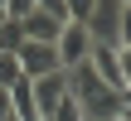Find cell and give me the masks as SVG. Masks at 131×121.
Here are the masks:
<instances>
[{
  "label": "cell",
  "instance_id": "18",
  "mask_svg": "<svg viewBox=\"0 0 131 121\" xmlns=\"http://www.w3.org/2000/svg\"><path fill=\"white\" fill-rule=\"evenodd\" d=\"M0 10H5V0H0Z\"/></svg>",
  "mask_w": 131,
  "mask_h": 121
},
{
  "label": "cell",
  "instance_id": "17",
  "mask_svg": "<svg viewBox=\"0 0 131 121\" xmlns=\"http://www.w3.org/2000/svg\"><path fill=\"white\" fill-rule=\"evenodd\" d=\"M0 24H5V10H0Z\"/></svg>",
  "mask_w": 131,
  "mask_h": 121
},
{
  "label": "cell",
  "instance_id": "7",
  "mask_svg": "<svg viewBox=\"0 0 131 121\" xmlns=\"http://www.w3.org/2000/svg\"><path fill=\"white\" fill-rule=\"evenodd\" d=\"M19 44H24V24L5 15V24H0V53H15Z\"/></svg>",
  "mask_w": 131,
  "mask_h": 121
},
{
  "label": "cell",
  "instance_id": "19",
  "mask_svg": "<svg viewBox=\"0 0 131 121\" xmlns=\"http://www.w3.org/2000/svg\"><path fill=\"white\" fill-rule=\"evenodd\" d=\"M112 121H122V116H112Z\"/></svg>",
  "mask_w": 131,
  "mask_h": 121
},
{
  "label": "cell",
  "instance_id": "8",
  "mask_svg": "<svg viewBox=\"0 0 131 121\" xmlns=\"http://www.w3.org/2000/svg\"><path fill=\"white\" fill-rule=\"evenodd\" d=\"M24 73H19V58L15 53H0V87H15Z\"/></svg>",
  "mask_w": 131,
  "mask_h": 121
},
{
  "label": "cell",
  "instance_id": "11",
  "mask_svg": "<svg viewBox=\"0 0 131 121\" xmlns=\"http://www.w3.org/2000/svg\"><path fill=\"white\" fill-rule=\"evenodd\" d=\"M117 39H122V44H131V5H126V0H122V24H117ZM122 44H117V49H122Z\"/></svg>",
  "mask_w": 131,
  "mask_h": 121
},
{
  "label": "cell",
  "instance_id": "20",
  "mask_svg": "<svg viewBox=\"0 0 131 121\" xmlns=\"http://www.w3.org/2000/svg\"><path fill=\"white\" fill-rule=\"evenodd\" d=\"M10 121H15V116H10Z\"/></svg>",
  "mask_w": 131,
  "mask_h": 121
},
{
  "label": "cell",
  "instance_id": "5",
  "mask_svg": "<svg viewBox=\"0 0 131 121\" xmlns=\"http://www.w3.org/2000/svg\"><path fill=\"white\" fill-rule=\"evenodd\" d=\"M29 92H34V112L49 121V116H53V107L68 97V78H63V68H58V73H49V78H34V82H29Z\"/></svg>",
  "mask_w": 131,
  "mask_h": 121
},
{
  "label": "cell",
  "instance_id": "9",
  "mask_svg": "<svg viewBox=\"0 0 131 121\" xmlns=\"http://www.w3.org/2000/svg\"><path fill=\"white\" fill-rule=\"evenodd\" d=\"M63 5H68V19H73V24H83V19L92 15V0H63Z\"/></svg>",
  "mask_w": 131,
  "mask_h": 121
},
{
  "label": "cell",
  "instance_id": "13",
  "mask_svg": "<svg viewBox=\"0 0 131 121\" xmlns=\"http://www.w3.org/2000/svg\"><path fill=\"white\" fill-rule=\"evenodd\" d=\"M34 10H49V15H58V19H68V5H63V0H34Z\"/></svg>",
  "mask_w": 131,
  "mask_h": 121
},
{
  "label": "cell",
  "instance_id": "15",
  "mask_svg": "<svg viewBox=\"0 0 131 121\" xmlns=\"http://www.w3.org/2000/svg\"><path fill=\"white\" fill-rule=\"evenodd\" d=\"M126 102H131V82H126V87H122V107H126Z\"/></svg>",
  "mask_w": 131,
  "mask_h": 121
},
{
  "label": "cell",
  "instance_id": "14",
  "mask_svg": "<svg viewBox=\"0 0 131 121\" xmlns=\"http://www.w3.org/2000/svg\"><path fill=\"white\" fill-rule=\"evenodd\" d=\"M0 121H10V87H0Z\"/></svg>",
  "mask_w": 131,
  "mask_h": 121
},
{
  "label": "cell",
  "instance_id": "6",
  "mask_svg": "<svg viewBox=\"0 0 131 121\" xmlns=\"http://www.w3.org/2000/svg\"><path fill=\"white\" fill-rule=\"evenodd\" d=\"M19 24H24V39H29V44H58V34H63L68 19H58V15H49V10H29Z\"/></svg>",
  "mask_w": 131,
  "mask_h": 121
},
{
  "label": "cell",
  "instance_id": "1",
  "mask_svg": "<svg viewBox=\"0 0 131 121\" xmlns=\"http://www.w3.org/2000/svg\"><path fill=\"white\" fill-rule=\"evenodd\" d=\"M63 78H68V97L83 107V121H112V116H122V92L107 87V82L92 73V63L63 68Z\"/></svg>",
  "mask_w": 131,
  "mask_h": 121
},
{
  "label": "cell",
  "instance_id": "3",
  "mask_svg": "<svg viewBox=\"0 0 131 121\" xmlns=\"http://www.w3.org/2000/svg\"><path fill=\"white\" fill-rule=\"evenodd\" d=\"M15 58H19V73H24L29 82H34V78H49V73H58V68H63L53 44H29V39H24V44L15 49Z\"/></svg>",
  "mask_w": 131,
  "mask_h": 121
},
{
  "label": "cell",
  "instance_id": "4",
  "mask_svg": "<svg viewBox=\"0 0 131 121\" xmlns=\"http://www.w3.org/2000/svg\"><path fill=\"white\" fill-rule=\"evenodd\" d=\"M58 63L63 68H78V63H88V53H92V34H88V24H63V34H58Z\"/></svg>",
  "mask_w": 131,
  "mask_h": 121
},
{
  "label": "cell",
  "instance_id": "2",
  "mask_svg": "<svg viewBox=\"0 0 131 121\" xmlns=\"http://www.w3.org/2000/svg\"><path fill=\"white\" fill-rule=\"evenodd\" d=\"M83 24H88L92 44L117 49V44H122V39H117V24H122V0H92V15H88Z\"/></svg>",
  "mask_w": 131,
  "mask_h": 121
},
{
  "label": "cell",
  "instance_id": "21",
  "mask_svg": "<svg viewBox=\"0 0 131 121\" xmlns=\"http://www.w3.org/2000/svg\"><path fill=\"white\" fill-rule=\"evenodd\" d=\"M126 5H131V0H126Z\"/></svg>",
  "mask_w": 131,
  "mask_h": 121
},
{
  "label": "cell",
  "instance_id": "10",
  "mask_svg": "<svg viewBox=\"0 0 131 121\" xmlns=\"http://www.w3.org/2000/svg\"><path fill=\"white\" fill-rule=\"evenodd\" d=\"M117 68H122V87H126V82H131V44L117 49Z\"/></svg>",
  "mask_w": 131,
  "mask_h": 121
},
{
  "label": "cell",
  "instance_id": "12",
  "mask_svg": "<svg viewBox=\"0 0 131 121\" xmlns=\"http://www.w3.org/2000/svg\"><path fill=\"white\" fill-rule=\"evenodd\" d=\"M29 10H34V0H5V15L10 19H24Z\"/></svg>",
  "mask_w": 131,
  "mask_h": 121
},
{
  "label": "cell",
  "instance_id": "16",
  "mask_svg": "<svg viewBox=\"0 0 131 121\" xmlns=\"http://www.w3.org/2000/svg\"><path fill=\"white\" fill-rule=\"evenodd\" d=\"M122 121H131V102H126V107H122Z\"/></svg>",
  "mask_w": 131,
  "mask_h": 121
}]
</instances>
